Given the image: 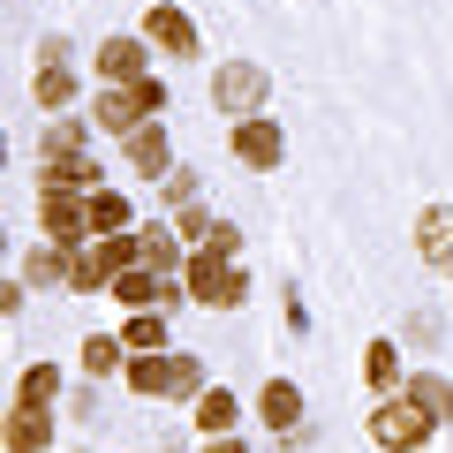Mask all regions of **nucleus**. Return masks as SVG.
Returning a JSON list of instances; mask_svg holds the SVG:
<instances>
[{"instance_id": "5701e85b", "label": "nucleus", "mask_w": 453, "mask_h": 453, "mask_svg": "<svg viewBox=\"0 0 453 453\" xmlns=\"http://www.w3.org/2000/svg\"><path fill=\"white\" fill-rule=\"evenodd\" d=\"M136 348V356H151V348H166V310H136L129 318V333H121Z\"/></svg>"}, {"instance_id": "0eeeda50", "label": "nucleus", "mask_w": 453, "mask_h": 453, "mask_svg": "<svg viewBox=\"0 0 453 453\" xmlns=\"http://www.w3.org/2000/svg\"><path fill=\"white\" fill-rule=\"evenodd\" d=\"M38 189H83V196H91V189H98L91 151H46V166H38Z\"/></svg>"}, {"instance_id": "1a4fd4ad", "label": "nucleus", "mask_w": 453, "mask_h": 453, "mask_svg": "<svg viewBox=\"0 0 453 453\" xmlns=\"http://www.w3.org/2000/svg\"><path fill=\"white\" fill-rule=\"evenodd\" d=\"M234 159L265 174V166H280V159H288V144H280V129H273V121H234Z\"/></svg>"}, {"instance_id": "423d86ee", "label": "nucleus", "mask_w": 453, "mask_h": 453, "mask_svg": "<svg viewBox=\"0 0 453 453\" xmlns=\"http://www.w3.org/2000/svg\"><path fill=\"white\" fill-rule=\"evenodd\" d=\"M91 121H98V129H113V136H129V129H144V121H151V106H144L136 83H106L98 106H91Z\"/></svg>"}, {"instance_id": "dca6fc26", "label": "nucleus", "mask_w": 453, "mask_h": 453, "mask_svg": "<svg viewBox=\"0 0 453 453\" xmlns=\"http://www.w3.org/2000/svg\"><path fill=\"white\" fill-rule=\"evenodd\" d=\"M46 446H53L46 408H16V416H8V453H46Z\"/></svg>"}, {"instance_id": "aec40b11", "label": "nucleus", "mask_w": 453, "mask_h": 453, "mask_svg": "<svg viewBox=\"0 0 453 453\" xmlns=\"http://www.w3.org/2000/svg\"><path fill=\"white\" fill-rule=\"evenodd\" d=\"M129 386L136 393H174V356H129Z\"/></svg>"}, {"instance_id": "2eb2a0df", "label": "nucleus", "mask_w": 453, "mask_h": 453, "mask_svg": "<svg viewBox=\"0 0 453 453\" xmlns=\"http://www.w3.org/2000/svg\"><path fill=\"white\" fill-rule=\"evenodd\" d=\"M23 280H31V288H68V280H76V250H61V242L31 250V257H23Z\"/></svg>"}, {"instance_id": "a878e982", "label": "nucleus", "mask_w": 453, "mask_h": 453, "mask_svg": "<svg viewBox=\"0 0 453 453\" xmlns=\"http://www.w3.org/2000/svg\"><path fill=\"white\" fill-rule=\"evenodd\" d=\"M181 234H189V242H211V234H219V219H211V211H196V204H181Z\"/></svg>"}, {"instance_id": "6ab92c4d", "label": "nucleus", "mask_w": 453, "mask_h": 453, "mask_svg": "<svg viewBox=\"0 0 453 453\" xmlns=\"http://www.w3.org/2000/svg\"><path fill=\"white\" fill-rule=\"evenodd\" d=\"M53 393H61V371H53V363H31V371L16 378V408H46Z\"/></svg>"}, {"instance_id": "f257e3e1", "label": "nucleus", "mask_w": 453, "mask_h": 453, "mask_svg": "<svg viewBox=\"0 0 453 453\" xmlns=\"http://www.w3.org/2000/svg\"><path fill=\"white\" fill-rule=\"evenodd\" d=\"M136 265H144V234H98V242L76 250V280H68V288L98 295V288H113L121 273H136Z\"/></svg>"}, {"instance_id": "b1692460", "label": "nucleus", "mask_w": 453, "mask_h": 453, "mask_svg": "<svg viewBox=\"0 0 453 453\" xmlns=\"http://www.w3.org/2000/svg\"><path fill=\"white\" fill-rule=\"evenodd\" d=\"M363 378H371L378 393H393V378H401V356H393V340H371V356H363Z\"/></svg>"}, {"instance_id": "bb28decb", "label": "nucleus", "mask_w": 453, "mask_h": 453, "mask_svg": "<svg viewBox=\"0 0 453 453\" xmlns=\"http://www.w3.org/2000/svg\"><path fill=\"white\" fill-rule=\"evenodd\" d=\"M174 393H204V363L196 356H174Z\"/></svg>"}, {"instance_id": "cd10ccee", "label": "nucleus", "mask_w": 453, "mask_h": 453, "mask_svg": "<svg viewBox=\"0 0 453 453\" xmlns=\"http://www.w3.org/2000/svg\"><path fill=\"white\" fill-rule=\"evenodd\" d=\"M46 151H83V129H76V121H53V129H46Z\"/></svg>"}, {"instance_id": "6e6552de", "label": "nucleus", "mask_w": 453, "mask_h": 453, "mask_svg": "<svg viewBox=\"0 0 453 453\" xmlns=\"http://www.w3.org/2000/svg\"><path fill=\"white\" fill-rule=\"evenodd\" d=\"M68 98H76L68 46H61V38H46V46H38V106H68Z\"/></svg>"}, {"instance_id": "a211bd4d", "label": "nucleus", "mask_w": 453, "mask_h": 453, "mask_svg": "<svg viewBox=\"0 0 453 453\" xmlns=\"http://www.w3.org/2000/svg\"><path fill=\"white\" fill-rule=\"evenodd\" d=\"M83 371H91V378L129 371V340H106V333H91V340H83Z\"/></svg>"}, {"instance_id": "f3484780", "label": "nucleus", "mask_w": 453, "mask_h": 453, "mask_svg": "<svg viewBox=\"0 0 453 453\" xmlns=\"http://www.w3.org/2000/svg\"><path fill=\"white\" fill-rule=\"evenodd\" d=\"M196 431H204V438H226V431H234V393H226V386H204V393H196Z\"/></svg>"}, {"instance_id": "39448f33", "label": "nucleus", "mask_w": 453, "mask_h": 453, "mask_svg": "<svg viewBox=\"0 0 453 453\" xmlns=\"http://www.w3.org/2000/svg\"><path fill=\"white\" fill-rule=\"evenodd\" d=\"M371 438H378V446H393V453H408V446H423V438H431V416H423L408 393H386V408L371 416Z\"/></svg>"}, {"instance_id": "4468645a", "label": "nucleus", "mask_w": 453, "mask_h": 453, "mask_svg": "<svg viewBox=\"0 0 453 453\" xmlns=\"http://www.w3.org/2000/svg\"><path fill=\"white\" fill-rule=\"evenodd\" d=\"M98 76L106 83H144V38H106L98 46Z\"/></svg>"}, {"instance_id": "f03ea898", "label": "nucleus", "mask_w": 453, "mask_h": 453, "mask_svg": "<svg viewBox=\"0 0 453 453\" xmlns=\"http://www.w3.org/2000/svg\"><path fill=\"white\" fill-rule=\"evenodd\" d=\"M265 91H273V76H265L257 61H226L219 76H211V106H219V113H234V121H257Z\"/></svg>"}, {"instance_id": "9b49d317", "label": "nucleus", "mask_w": 453, "mask_h": 453, "mask_svg": "<svg viewBox=\"0 0 453 453\" xmlns=\"http://www.w3.org/2000/svg\"><path fill=\"white\" fill-rule=\"evenodd\" d=\"M144 38H151V46H166V53H196V23L181 16V8H166V0H151Z\"/></svg>"}, {"instance_id": "c85d7f7f", "label": "nucleus", "mask_w": 453, "mask_h": 453, "mask_svg": "<svg viewBox=\"0 0 453 453\" xmlns=\"http://www.w3.org/2000/svg\"><path fill=\"white\" fill-rule=\"evenodd\" d=\"M211 453H242V446H234V438H211Z\"/></svg>"}, {"instance_id": "412c9836", "label": "nucleus", "mask_w": 453, "mask_h": 453, "mask_svg": "<svg viewBox=\"0 0 453 453\" xmlns=\"http://www.w3.org/2000/svg\"><path fill=\"white\" fill-rule=\"evenodd\" d=\"M408 401H416L431 423H446V416H453V386H446V378H408Z\"/></svg>"}, {"instance_id": "ddd939ff", "label": "nucleus", "mask_w": 453, "mask_h": 453, "mask_svg": "<svg viewBox=\"0 0 453 453\" xmlns=\"http://www.w3.org/2000/svg\"><path fill=\"white\" fill-rule=\"evenodd\" d=\"M257 416L273 423V438H288V431H303V393H295L288 378H273V386L257 393Z\"/></svg>"}, {"instance_id": "7ed1b4c3", "label": "nucleus", "mask_w": 453, "mask_h": 453, "mask_svg": "<svg viewBox=\"0 0 453 453\" xmlns=\"http://www.w3.org/2000/svg\"><path fill=\"white\" fill-rule=\"evenodd\" d=\"M189 295H196V303H211V310H234L250 295V280L226 265V250L204 242V257H189Z\"/></svg>"}, {"instance_id": "393cba45", "label": "nucleus", "mask_w": 453, "mask_h": 453, "mask_svg": "<svg viewBox=\"0 0 453 453\" xmlns=\"http://www.w3.org/2000/svg\"><path fill=\"white\" fill-rule=\"evenodd\" d=\"M144 265H151V273H174V265H181V242L166 234V226H144Z\"/></svg>"}, {"instance_id": "20e7f679", "label": "nucleus", "mask_w": 453, "mask_h": 453, "mask_svg": "<svg viewBox=\"0 0 453 453\" xmlns=\"http://www.w3.org/2000/svg\"><path fill=\"white\" fill-rule=\"evenodd\" d=\"M38 211H46V234H53L61 250L98 242V234H91V196H76V189H38Z\"/></svg>"}, {"instance_id": "9d476101", "label": "nucleus", "mask_w": 453, "mask_h": 453, "mask_svg": "<svg viewBox=\"0 0 453 453\" xmlns=\"http://www.w3.org/2000/svg\"><path fill=\"white\" fill-rule=\"evenodd\" d=\"M416 250H423L431 273H453V211H446V204H431V211L416 219Z\"/></svg>"}, {"instance_id": "f8f14e48", "label": "nucleus", "mask_w": 453, "mask_h": 453, "mask_svg": "<svg viewBox=\"0 0 453 453\" xmlns=\"http://www.w3.org/2000/svg\"><path fill=\"white\" fill-rule=\"evenodd\" d=\"M129 166H136V174H151V181L174 174V151H166V129H159V121L129 129Z\"/></svg>"}, {"instance_id": "4be33fe9", "label": "nucleus", "mask_w": 453, "mask_h": 453, "mask_svg": "<svg viewBox=\"0 0 453 453\" xmlns=\"http://www.w3.org/2000/svg\"><path fill=\"white\" fill-rule=\"evenodd\" d=\"M121 226H129V196L91 189V234H121Z\"/></svg>"}]
</instances>
